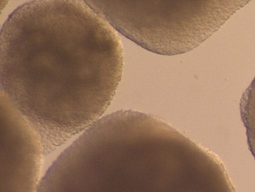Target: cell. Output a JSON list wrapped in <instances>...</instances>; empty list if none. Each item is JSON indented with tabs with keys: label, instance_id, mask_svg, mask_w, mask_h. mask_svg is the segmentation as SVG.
Masks as SVG:
<instances>
[{
	"label": "cell",
	"instance_id": "cell-1",
	"mask_svg": "<svg viewBox=\"0 0 255 192\" xmlns=\"http://www.w3.org/2000/svg\"><path fill=\"white\" fill-rule=\"evenodd\" d=\"M115 29L82 0H32L0 33V97L49 153L96 122L121 81Z\"/></svg>",
	"mask_w": 255,
	"mask_h": 192
},
{
	"label": "cell",
	"instance_id": "cell-2",
	"mask_svg": "<svg viewBox=\"0 0 255 192\" xmlns=\"http://www.w3.org/2000/svg\"><path fill=\"white\" fill-rule=\"evenodd\" d=\"M112 27L164 55L198 46L243 6L240 0H85Z\"/></svg>",
	"mask_w": 255,
	"mask_h": 192
},
{
	"label": "cell",
	"instance_id": "cell-3",
	"mask_svg": "<svg viewBox=\"0 0 255 192\" xmlns=\"http://www.w3.org/2000/svg\"><path fill=\"white\" fill-rule=\"evenodd\" d=\"M1 192H34L38 186L44 152L27 120L0 98Z\"/></svg>",
	"mask_w": 255,
	"mask_h": 192
},
{
	"label": "cell",
	"instance_id": "cell-4",
	"mask_svg": "<svg viewBox=\"0 0 255 192\" xmlns=\"http://www.w3.org/2000/svg\"><path fill=\"white\" fill-rule=\"evenodd\" d=\"M246 123L255 134V105L252 106L251 110L248 113Z\"/></svg>",
	"mask_w": 255,
	"mask_h": 192
}]
</instances>
